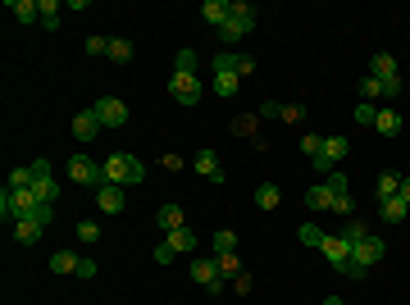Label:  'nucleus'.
Instances as JSON below:
<instances>
[{
    "instance_id": "obj_48",
    "label": "nucleus",
    "mask_w": 410,
    "mask_h": 305,
    "mask_svg": "<svg viewBox=\"0 0 410 305\" xmlns=\"http://www.w3.org/2000/svg\"><path fill=\"white\" fill-rule=\"evenodd\" d=\"M397 196H402V201H406V205H410V174H406V178H402V187H397Z\"/></svg>"
},
{
    "instance_id": "obj_35",
    "label": "nucleus",
    "mask_w": 410,
    "mask_h": 305,
    "mask_svg": "<svg viewBox=\"0 0 410 305\" xmlns=\"http://www.w3.org/2000/svg\"><path fill=\"white\" fill-rule=\"evenodd\" d=\"M301 150H306L310 160H319L324 155V137H319V132H306V137H301Z\"/></svg>"
},
{
    "instance_id": "obj_3",
    "label": "nucleus",
    "mask_w": 410,
    "mask_h": 305,
    "mask_svg": "<svg viewBox=\"0 0 410 305\" xmlns=\"http://www.w3.org/2000/svg\"><path fill=\"white\" fill-rule=\"evenodd\" d=\"M51 219H55V209L51 205H42V201H37L32 209H27V214L23 219H14V242L18 246H32L37 242V237H42L46 233V228H51Z\"/></svg>"
},
{
    "instance_id": "obj_47",
    "label": "nucleus",
    "mask_w": 410,
    "mask_h": 305,
    "mask_svg": "<svg viewBox=\"0 0 410 305\" xmlns=\"http://www.w3.org/2000/svg\"><path fill=\"white\" fill-rule=\"evenodd\" d=\"M96 269H101L96 260H82V264H77V278H96Z\"/></svg>"
},
{
    "instance_id": "obj_33",
    "label": "nucleus",
    "mask_w": 410,
    "mask_h": 305,
    "mask_svg": "<svg viewBox=\"0 0 410 305\" xmlns=\"http://www.w3.org/2000/svg\"><path fill=\"white\" fill-rule=\"evenodd\" d=\"M110 60H114V64H128V60H132V41L114 37V41H110Z\"/></svg>"
},
{
    "instance_id": "obj_30",
    "label": "nucleus",
    "mask_w": 410,
    "mask_h": 305,
    "mask_svg": "<svg viewBox=\"0 0 410 305\" xmlns=\"http://www.w3.org/2000/svg\"><path fill=\"white\" fill-rule=\"evenodd\" d=\"M32 164H23V169H14V174H9V187H18V192H32Z\"/></svg>"
},
{
    "instance_id": "obj_27",
    "label": "nucleus",
    "mask_w": 410,
    "mask_h": 305,
    "mask_svg": "<svg viewBox=\"0 0 410 305\" xmlns=\"http://www.w3.org/2000/svg\"><path fill=\"white\" fill-rule=\"evenodd\" d=\"M278 201H282V192L273 183H265V187H256V205L260 209H278Z\"/></svg>"
},
{
    "instance_id": "obj_34",
    "label": "nucleus",
    "mask_w": 410,
    "mask_h": 305,
    "mask_svg": "<svg viewBox=\"0 0 410 305\" xmlns=\"http://www.w3.org/2000/svg\"><path fill=\"white\" fill-rule=\"evenodd\" d=\"M42 23H46V32L60 27V5H55V0H42Z\"/></svg>"
},
{
    "instance_id": "obj_26",
    "label": "nucleus",
    "mask_w": 410,
    "mask_h": 305,
    "mask_svg": "<svg viewBox=\"0 0 410 305\" xmlns=\"http://www.w3.org/2000/svg\"><path fill=\"white\" fill-rule=\"evenodd\" d=\"M77 264H82V260H77L73 251H55V255H51V269H55V273H77Z\"/></svg>"
},
{
    "instance_id": "obj_6",
    "label": "nucleus",
    "mask_w": 410,
    "mask_h": 305,
    "mask_svg": "<svg viewBox=\"0 0 410 305\" xmlns=\"http://www.w3.org/2000/svg\"><path fill=\"white\" fill-rule=\"evenodd\" d=\"M232 55L237 51H219L214 55V91H219V96H232V91H237V73H232Z\"/></svg>"
},
{
    "instance_id": "obj_32",
    "label": "nucleus",
    "mask_w": 410,
    "mask_h": 305,
    "mask_svg": "<svg viewBox=\"0 0 410 305\" xmlns=\"http://www.w3.org/2000/svg\"><path fill=\"white\" fill-rule=\"evenodd\" d=\"M219 278L228 283V278H242V260L237 255H219Z\"/></svg>"
},
{
    "instance_id": "obj_7",
    "label": "nucleus",
    "mask_w": 410,
    "mask_h": 305,
    "mask_svg": "<svg viewBox=\"0 0 410 305\" xmlns=\"http://www.w3.org/2000/svg\"><path fill=\"white\" fill-rule=\"evenodd\" d=\"M319 251H324V260L333 264V269H347V264H351V242H347L342 233H328Z\"/></svg>"
},
{
    "instance_id": "obj_15",
    "label": "nucleus",
    "mask_w": 410,
    "mask_h": 305,
    "mask_svg": "<svg viewBox=\"0 0 410 305\" xmlns=\"http://www.w3.org/2000/svg\"><path fill=\"white\" fill-rule=\"evenodd\" d=\"M378 214H383V223H406L410 205L402 201V196H387V201H378Z\"/></svg>"
},
{
    "instance_id": "obj_5",
    "label": "nucleus",
    "mask_w": 410,
    "mask_h": 305,
    "mask_svg": "<svg viewBox=\"0 0 410 305\" xmlns=\"http://www.w3.org/2000/svg\"><path fill=\"white\" fill-rule=\"evenodd\" d=\"M68 178H73L77 187H105V169L96 164V160H87V155L68 160Z\"/></svg>"
},
{
    "instance_id": "obj_36",
    "label": "nucleus",
    "mask_w": 410,
    "mask_h": 305,
    "mask_svg": "<svg viewBox=\"0 0 410 305\" xmlns=\"http://www.w3.org/2000/svg\"><path fill=\"white\" fill-rule=\"evenodd\" d=\"M397 187H402V174H383V178H378V201L397 196Z\"/></svg>"
},
{
    "instance_id": "obj_21",
    "label": "nucleus",
    "mask_w": 410,
    "mask_h": 305,
    "mask_svg": "<svg viewBox=\"0 0 410 305\" xmlns=\"http://www.w3.org/2000/svg\"><path fill=\"white\" fill-rule=\"evenodd\" d=\"M9 14H14L18 23H37V18H42V0H14Z\"/></svg>"
},
{
    "instance_id": "obj_31",
    "label": "nucleus",
    "mask_w": 410,
    "mask_h": 305,
    "mask_svg": "<svg viewBox=\"0 0 410 305\" xmlns=\"http://www.w3.org/2000/svg\"><path fill=\"white\" fill-rule=\"evenodd\" d=\"M228 18H237V23H251V27H256V5L237 0V5H228Z\"/></svg>"
},
{
    "instance_id": "obj_40",
    "label": "nucleus",
    "mask_w": 410,
    "mask_h": 305,
    "mask_svg": "<svg viewBox=\"0 0 410 305\" xmlns=\"http://www.w3.org/2000/svg\"><path fill=\"white\" fill-rule=\"evenodd\" d=\"M374 119H378V110H374L369 100H360V105H356V123H369V128H374Z\"/></svg>"
},
{
    "instance_id": "obj_45",
    "label": "nucleus",
    "mask_w": 410,
    "mask_h": 305,
    "mask_svg": "<svg viewBox=\"0 0 410 305\" xmlns=\"http://www.w3.org/2000/svg\"><path fill=\"white\" fill-rule=\"evenodd\" d=\"M402 91H406V78H402V73H397L392 82H383V96H402Z\"/></svg>"
},
{
    "instance_id": "obj_4",
    "label": "nucleus",
    "mask_w": 410,
    "mask_h": 305,
    "mask_svg": "<svg viewBox=\"0 0 410 305\" xmlns=\"http://www.w3.org/2000/svg\"><path fill=\"white\" fill-rule=\"evenodd\" d=\"M32 196L42 205H55V196H60V183H55V174H51V160H32Z\"/></svg>"
},
{
    "instance_id": "obj_20",
    "label": "nucleus",
    "mask_w": 410,
    "mask_h": 305,
    "mask_svg": "<svg viewBox=\"0 0 410 305\" xmlns=\"http://www.w3.org/2000/svg\"><path fill=\"white\" fill-rule=\"evenodd\" d=\"M324 187L333 192V209H351V196H347V178H342V174H328V178H324Z\"/></svg>"
},
{
    "instance_id": "obj_43",
    "label": "nucleus",
    "mask_w": 410,
    "mask_h": 305,
    "mask_svg": "<svg viewBox=\"0 0 410 305\" xmlns=\"http://www.w3.org/2000/svg\"><path fill=\"white\" fill-rule=\"evenodd\" d=\"M77 237H82V242H101V228H96V223H87V219H82V223H77Z\"/></svg>"
},
{
    "instance_id": "obj_49",
    "label": "nucleus",
    "mask_w": 410,
    "mask_h": 305,
    "mask_svg": "<svg viewBox=\"0 0 410 305\" xmlns=\"http://www.w3.org/2000/svg\"><path fill=\"white\" fill-rule=\"evenodd\" d=\"M324 305H347V301H337V297H328V301H324Z\"/></svg>"
},
{
    "instance_id": "obj_2",
    "label": "nucleus",
    "mask_w": 410,
    "mask_h": 305,
    "mask_svg": "<svg viewBox=\"0 0 410 305\" xmlns=\"http://www.w3.org/2000/svg\"><path fill=\"white\" fill-rule=\"evenodd\" d=\"M383 255H387V246L378 242L374 233H369V237H360V242L351 246V264H347L342 273H347V278H365V269H374V264L383 260Z\"/></svg>"
},
{
    "instance_id": "obj_14",
    "label": "nucleus",
    "mask_w": 410,
    "mask_h": 305,
    "mask_svg": "<svg viewBox=\"0 0 410 305\" xmlns=\"http://www.w3.org/2000/svg\"><path fill=\"white\" fill-rule=\"evenodd\" d=\"M96 205H101L105 214H119V209H123V192H119V187H114V183L96 187Z\"/></svg>"
},
{
    "instance_id": "obj_9",
    "label": "nucleus",
    "mask_w": 410,
    "mask_h": 305,
    "mask_svg": "<svg viewBox=\"0 0 410 305\" xmlns=\"http://www.w3.org/2000/svg\"><path fill=\"white\" fill-rule=\"evenodd\" d=\"M96 114H101V123H105V128H123V123H128V105H123L119 96L96 100Z\"/></svg>"
},
{
    "instance_id": "obj_17",
    "label": "nucleus",
    "mask_w": 410,
    "mask_h": 305,
    "mask_svg": "<svg viewBox=\"0 0 410 305\" xmlns=\"http://www.w3.org/2000/svg\"><path fill=\"white\" fill-rule=\"evenodd\" d=\"M201 18L214 27V32H219V27L228 23V5H223V0H205V5H201Z\"/></svg>"
},
{
    "instance_id": "obj_13",
    "label": "nucleus",
    "mask_w": 410,
    "mask_h": 305,
    "mask_svg": "<svg viewBox=\"0 0 410 305\" xmlns=\"http://www.w3.org/2000/svg\"><path fill=\"white\" fill-rule=\"evenodd\" d=\"M155 228H160V233H178V228H187L182 205H160V209H155Z\"/></svg>"
},
{
    "instance_id": "obj_41",
    "label": "nucleus",
    "mask_w": 410,
    "mask_h": 305,
    "mask_svg": "<svg viewBox=\"0 0 410 305\" xmlns=\"http://www.w3.org/2000/svg\"><path fill=\"white\" fill-rule=\"evenodd\" d=\"M87 55H110V37H87Z\"/></svg>"
},
{
    "instance_id": "obj_37",
    "label": "nucleus",
    "mask_w": 410,
    "mask_h": 305,
    "mask_svg": "<svg viewBox=\"0 0 410 305\" xmlns=\"http://www.w3.org/2000/svg\"><path fill=\"white\" fill-rule=\"evenodd\" d=\"M232 73H237V78H251V73H256V60H251V55H232Z\"/></svg>"
},
{
    "instance_id": "obj_8",
    "label": "nucleus",
    "mask_w": 410,
    "mask_h": 305,
    "mask_svg": "<svg viewBox=\"0 0 410 305\" xmlns=\"http://www.w3.org/2000/svg\"><path fill=\"white\" fill-rule=\"evenodd\" d=\"M169 96L178 105H197L201 100V82L187 78V73H173V78H169Z\"/></svg>"
},
{
    "instance_id": "obj_10",
    "label": "nucleus",
    "mask_w": 410,
    "mask_h": 305,
    "mask_svg": "<svg viewBox=\"0 0 410 305\" xmlns=\"http://www.w3.org/2000/svg\"><path fill=\"white\" fill-rule=\"evenodd\" d=\"M192 169L205 174L210 183H228V174H223V164H219V155H214V150H197V155H192Z\"/></svg>"
},
{
    "instance_id": "obj_19",
    "label": "nucleus",
    "mask_w": 410,
    "mask_h": 305,
    "mask_svg": "<svg viewBox=\"0 0 410 305\" xmlns=\"http://www.w3.org/2000/svg\"><path fill=\"white\" fill-rule=\"evenodd\" d=\"M164 242H169L178 255H192V251H197V233H192V228H178V233H164Z\"/></svg>"
},
{
    "instance_id": "obj_1",
    "label": "nucleus",
    "mask_w": 410,
    "mask_h": 305,
    "mask_svg": "<svg viewBox=\"0 0 410 305\" xmlns=\"http://www.w3.org/2000/svg\"><path fill=\"white\" fill-rule=\"evenodd\" d=\"M101 169H105V183H114V187H137V183H146V164H142L137 155H128V150H114V155H105Z\"/></svg>"
},
{
    "instance_id": "obj_12",
    "label": "nucleus",
    "mask_w": 410,
    "mask_h": 305,
    "mask_svg": "<svg viewBox=\"0 0 410 305\" xmlns=\"http://www.w3.org/2000/svg\"><path fill=\"white\" fill-rule=\"evenodd\" d=\"M101 128H105V123H101V114H96V105H92V110H82V114L73 119V137H77V141H92Z\"/></svg>"
},
{
    "instance_id": "obj_42",
    "label": "nucleus",
    "mask_w": 410,
    "mask_h": 305,
    "mask_svg": "<svg viewBox=\"0 0 410 305\" xmlns=\"http://www.w3.org/2000/svg\"><path fill=\"white\" fill-rule=\"evenodd\" d=\"M256 123H260V119H256V114H242V119H237V123H232V128H237V132H242V137H251V132H256Z\"/></svg>"
},
{
    "instance_id": "obj_16",
    "label": "nucleus",
    "mask_w": 410,
    "mask_h": 305,
    "mask_svg": "<svg viewBox=\"0 0 410 305\" xmlns=\"http://www.w3.org/2000/svg\"><path fill=\"white\" fill-rule=\"evenodd\" d=\"M369 78H378V82H392L397 78V60L387 51H378L374 55V64H369Z\"/></svg>"
},
{
    "instance_id": "obj_44",
    "label": "nucleus",
    "mask_w": 410,
    "mask_h": 305,
    "mask_svg": "<svg viewBox=\"0 0 410 305\" xmlns=\"http://www.w3.org/2000/svg\"><path fill=\"white\" fill-rule=\"evenodd\" d=\"M282 119H287V123H306V110H301V105H282Z\"/></svg>"
},
{
    "instance_id": "obj_23",
    "label": "nucleus",
    "mask_w": 410,
    "mask_h": 305,
    "mask_svg": "<svg viewBox=\"0 0 410 305\" xmlns=\"http://www.w3.org/2000/svg\"><path fill=\"white\" fill-rule=\"evenodd\" d=\"M214 255H237V233L232 228H223V233H214Z\"/></svg>"
},
{
    "instance_id": "obj_25",
    "label": "nucleus",
    "mask_w": 410,
    "mask_h": 305,
    "mask_svg": "<svg viewBox=\"0 0 410 305\" xmlns=\"http://www.w3.org/2000/svg\"><path fill=\"white\" fill-rule=\"evenodd\" d=\"M306 205H310V209H333V192H328L324 183L310 187V192H306Z\"/></svg>"
},
{
    "instance_id": "obj_29",
    "label": "nucleus",
    "mask_w": 410,
    "mask_h": 305,
    "mask_svg": "<svg viewBox=\"0 0 410 305\" xmlns=\"http://www.w3.org/2000/svg\"><path fill=\"white\" fill-rule=\"evenodd\" d=\"M173 73H187V78H197V51H178V55H173Z\"/></svg>"
},
{
    "instance_id": "obj_11",
    "label": "nucleus",
    "mask_w": 410,
    "mask_h": 305,
    "mask_svg": "<svg viewBox=\"0 0 410 305\" xmlns=\"http://www.w3.org/2000/svg\"><path fill=\"white\" fill-rule=\"evenodd\" d=\"M347 150H351V146H347V137H324V155L315 160V169H324V174H333V164H337L342 155H347Z\"/></svg>"
},
{
    "instance_id": "obj_28",
    "label": "nucleus",
    "mask_w": 410,
    "mask_h": 305,
    "mask_svg": "<svg viewBox=\"0 0 410 305\" xmlns=\"http://www.w3.org/2000/svg\"><path fill=\"white\" fill-rule=\"evenodd\" d=\"M297 233H301V246H315V251H319V246H324V228H319V223H301L297 228Z\"/></svg>"
},
{
    "instance_id": "obj_38",
    "label": "nucleus",
    "mask_w": 410,
    "mask_h": 305,
    "mask_svg": "<svg viewBox=\"0 0 410 305\" xmlns=\"http://www.w3.org/2000/svg\"><path fill=\"white\" fill-rule=\"evenodd\" d=\"M360 96H365L369 105H374L378 96H383V82H378V78H365V82H360Z\"/></svg>"
},
{
    "instance_id": "obj_18",
    "label": "nucleus",
    "mask_w": 410,
    "mask_h": 305,
    "mask_svg": "<svg viewBox=\"0 0 410 305\" xmlns=\"http://www.w3.org/2000/svg\"><path fill=\"white\" fill-rule=\"evenodd\" d=\"M374 132H378V137H397V132H402V114H397V110H378Z\"/></svg>"
},
{
    "instance_id": "obj_39",
    "label": "nucleus",
    "mask_w": 410,
    "mask_h": 305,
    "mask_svg": "<svg viewBox=\"0 0 410 305\" xmlns=\"http://www.w3.org/2000/svg\"><path fill=\"white\" fill-rule=\"evenodd\" d=\"M342 237H347V242H351V246H356V242H360V237H369V228H365V223H360V219H351V223H347V228H342Z\"/></svg>"
},
{
    "instance_id": "obj_24",
    "label": "nucleus",
    "mask_w": 410,
    "mask_h": 305,
    "mask_svg": "<svg viewBox=\"0 0 410 305\" xmlns=\"http://www.w3.org/2000/svg\"><path fill=\"white\" fill-rule=\"evenodd\" d=\"M247 32H251V23H237V18H228V23L219 27L223 46H237V41H242V37H247Z\"/></svg>"
},
{
    "instance_id": "obj_46",
    "label": "nucleus",
    "mask_w": 410,
    "mask_h": 305,
    "mask_svg": "<svg viewBox=\"0 0 410 305\" xmlns=\"http://www.w3.org/2000/svg\"><path fill=\"white\" fill-rule=\"evenodd\" d=\"M173 255H178V251H173V246H169V242H160V246H155V264H169V260H173Z\"/></svg>"
},
{
    "instance_id": "obj_22",
    "label": "nucleus",
    "mask_w": 410,
    "mask_h": 305,
    "mask_svg": "<svg viewBox=\"0 0 410 305\" xmlns=\"http://www.w3.org/2000/svg\"><path fill=\"white\" fill-rule=\"evenodd\" d=\"M192 278H197L201 287H210V283L219 278V260H192Z\"/></svg>"
}]
</instances>
